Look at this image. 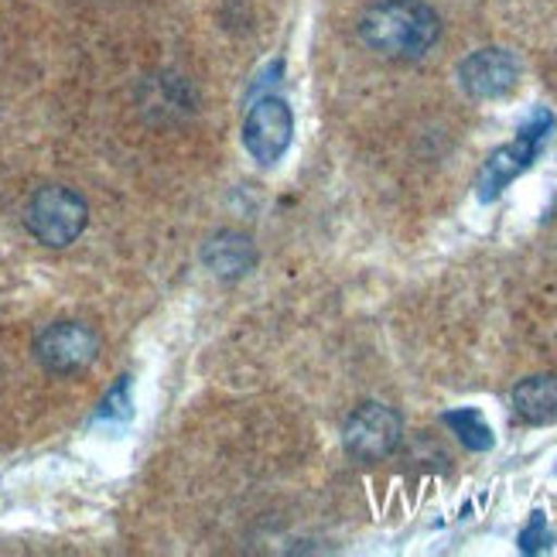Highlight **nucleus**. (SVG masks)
<instances>
[{
    "label": "nucleus",
    "mask_w": 557,
    "mask_h": 557,
    "mask_svg": "<svg viewBox=\"0 0 557 557\" xmlns=\"http://www.w3.org/2000/svg\"><path fill=\"white\" fill-rule=\"evenodd\" d=\"M89 223V206L79 191L65 185H45L24 206V226L48 250H65L83 236Z\"/></svg>",
    "instance_id": "2"
},
{
    "label": "nucleus",
    "mask_w": 557,
    "mask_h": 557,
    "mask_svg": "<svg viewBox=\"0 0 557 557\" xmlns=\"http://www.w3.org/2000/svg\"><path fill=\"white\" fill-rule=\"evenodd\" d=\"M404 438V421L394 407L386 404H359L346 418L343 445L356 462H383L386 455H394Z\"/></svg>",
    "instance_id": "4"
},
{
    "label": "nucleus",
    "mask_w": 557,
    "mask_h": 557,
    "mask_svg": "<svg viewBox=\"0 0 557 557\" xmlns=\"http://www.w3.org/2000/svg\"><path fill=\"white\" fill-rule=\"evenodd\" d=\"M202 260H206V268L220 281H236V277H244L257 263V250H253V239L247 233L223 230V233H215L206 244Z\"/></svg>",
    "instance_id": "8"
},
{
    "label": "nucleus",
    "mask_w": 557,
    "mask_h": 557,
    "mask_svg": "<svg viewBox=\"0 0 557 557\" xmlns=\"http://www.w3.org/2000/svg\"><path fill=\"white\" fill-rule=\"evenodd\" d=\"M442 38V21L421 0H380L359 17V41L380 59L418 62Z\"/></svg>",
    "instance_id": "1"
},
{
    "label": "nucleus",
    "mask_w": 557,
    "mask_h": 557,
    "mask_svg": "<svg viewBox=\"0 0 557 557\" xmlns=\"http://www.w3.org/2000/svg\"><path fill=\"white\" fill-rule=\"evenodd\" d=\"M455 434H458V442H462L469 451H490L496 445L493 438V428L482 421L479 410L472 407H462V410H448V414L442 418Z\"/></svg>",
    "instance_id": "10"
},
{
    "label": "nucleus",
    "mask_w": 557,
    "mask_h": 557,
    "mask_svg": "<svg viewBox=\"0 0 557 557\" xmlns=\"http://www.w3.org/2000/svg\"><path fill=\"white\" fill-rule=\"evenodd\" d=\"M544 547H550V530H547L544 513L537 510L534 517H530V523L520 530V550H523V554H537V550H544Z\"/></svg>",
    "instance_id": "11"
},
{
    "label": "nucleus",
    "mask_w": 557,
    "mask_h": 557,
    "mask_svg": "<svg viewBox=\"0 0 557 557\" xmlns=\"http://www.w3.org/2000/svg\"><path fill=\"white\" fill-rule=\"evenodd\" d=\"M554 131V113L550 110H537L534 116L527 120V124L517 131V137L510 144H503V148H496L490 154V161L482 164L479 172V199L482 202H493L503 196V188L517 182L530 164L537 161V154L544 151V144Z\"/></svg>",
    "instance_id": "3"
},
{
    "label": "nucleus",
    "mask_w": 557,
    "mask_h": 557,
    "mask_svg": "<svg viewBox=\"0 0 557 557\" xmlns=\"http://www.w3.org/2000/svg\"><path fill=\"white\" fill-rule=\"evenodd\" d=\"M295 137V113L281 100V96H263L247 110L244 120V148L250 151L253 161L274 164L284 158Z\"/></svg>",
    "instance_id": "6"
},
{
    "label": "nucleus",
    "mask_w": 557,
    "mask_h": 557,
    "mask_svg": "<svg viewBox=\"0 0 557 557\" xmlns=\"http://www.w3.org/2000/svg\"><path fill=\"white\" fill-rule=\"evenodd\" d=\"M96 356H100V335L83 322H52L35 338V359L55 376L83 373Z\"/></svg>",
    "instance_id": "5"
},
{
    "label": "nucleus",
    "mask_w": 557,
    "mask_h": 557,
    "mask_svg": "<svg viewBox=\"0 0 557 557\" xmlns=\"http://www.w3.org/2000/svg\"><path fill=\"white\" fill-rule=\"evenodd\" d=\"M520 83V59L506 48H479L458 65V86L472 100H503Z\"/></svg>",
    "instance_id": "7"
},
{
    "label": "nucleus",
    "mask_w": 557,
    "mask_h": 557,
    "mask_svg": "<svg viewBox=\"0 0 557 557\" xmlns=\"http://www.w3.org/2000/svg\"><path fill=\"white\" fill-rule=\"evenodd\" d=\"M513 410L527 424L557 421V373L527 376L513 386Z\"/></svg>",
    "instance_id": "9"
}]
</instances>
